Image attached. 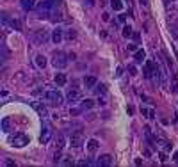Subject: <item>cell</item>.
Wrapping results in <instances>:
<instances>
[{
	"label": "cell",
	"instance_id": "10",
	"mask_svg": "<svg viewBox=\"0 0 178 167\" xmlns=\"http://www.w3.org/2000/svg\"><path fill=\"white\" fill-rule=\"evenodd\" d=\"M66 98H68V101L77 103V101H80L82 94H80V91H77V89H70V91H68V94H66Z\"/></svg>",
	"mask_w": 178,
	"mask_h": 167
},
{
	"label": "cell",
	"instance_id": "2",
	"mask_svg": "<svg viewBox=\"0 0 178 167\" xmlns=\"http://www.w3.org/2000/svg\"><path fill=\"white\" fill-rule=\"evenodd\" d=\"M45 100H46L50 105L59 107V105L62 103V94H61L59 91H55V89H48V91L45 93Z\"/></svg>",
	"mask_w": 178,
	"mask_h": 167
},
{
	"label": "cell",
	"instance_id": "8",
	"mask_svg": "<svg viewBox=\"0 0 178 167\" xmlns=\"http://www.w3.org/2000/svg\"><path fill=\"white\" fill-rule=\"evenodd\" d=\"M70 144H71L73 148H80V146L84 144V135H82V132H75V133H71V137H70Z\"/></svg>",
	"mask_w": 178,
	"mask_h": 167
},
{
	"label": "cell",
	"instance_id": "9",
	"mask_svg": "<svg viewBox=\"0 0 178 167\" xmlns=\"http://www.w3.org/2000/svg\"><path fill=\"white\" fill-rule=\"evenodd\" d=\"M32 109H34L41 117H46V116H48V109H46L41 101H32Z\"/></svg>",
	"mask_w": 178,
	"mask_h": 167
},
{
	"label": "cell",
	"instance_id": "21",
	"mask_svg": "<svg viewBox=\"0 0 178 167\" xmlns=\"http://www.w3.org/2000/svg\"><path fill=\"white\" fill-rule=\"evenodd\" d=\"M111 7H112L114 11H121V9H123V2H121V0H111Z\"/></svg>",
	"mask_w": 178,
	"mask_h": 167
},
{
	"label": "cell",
	"instance_id": "17",
	"mask_svg": "<svg viewBox=\"0 0 178 167\" xmlns=\"http://www.w3.org/2000/svg\"><path fill=\"white\" fill-rule=\"evenodd\" d=\"M21 7L25 11H32L36 7V0H21Z\"/></svg>",
	"mask_w": 178,
	"mask_h": 167
},
{
	"label": "cell",
	"instance_id": "18",
	"mask_svg": "<svg viewBox=\"0 0 178 167\" xmlns=\"http://www.w3.org/2000/svg\"><path fill=\"white\" fill-rule=\"evenodd\" d=\"M144 57H146L144 50H137V52L134 53V59H136V62H143V61H144Z\"/></svg>",
	"mask_w": 178,
	"mask_h": 167
},
{
	"label": "cell",
	"instance_id": "30",
	"mask_svg": "<svg viewBox=\"0 0 178 167\" xmlns=\"http://www.w3.org/2000/svg\"><path fill=\"white\" fill-rule=\"evenodd\" d=\"M61 160H62V155H61V149H59V151L53 155V162H55V164H61Z\"/></svg>",
	"mask_w": 178,
	"mask_h": 167
},
{
	"label": "cell",
	"instance_id": "1",
	"mask_svg": "<svg viewBox=\"0 0 178 167\" xmlns=\"http://www.w3.org/2000/svg\"><path fill=\"white\" fill-rule=\"evenodd\" d=\"M37 9V16L39 18H52V20H59L61 18V12L57 11V5L53 0H45V2H39L36 5Z\"/></svg>",
	"mask_w": 178,
	"mask_h": 167
},
{
	"label": "cell",
	"instance_id": "36",
	"mask_svg": "<svg viewBox=\"0 0 178 167\" xmlns=\"http://www.w3.org/2000/svg\"><path fill=\"white\" fill-rule=\"evenodd\" d=\"M139 2H141L143 5H148V0H139Z\"/></svg>",
	"mask_w": 178,
	"mask_h": 167
},
{
	"label": "cell",
	"instance_id": "39",
	"mask_svg": "<svg viewBox=\"0 0 178 167\" xmlns=\"http://www.w3.org/2000/svg\"><path fill=\"white\" fill-rule=\"evenodd\" d=\"M53 2H61V0H53Z\"/></svg>",
	"mask_w": 178,
	"mask_h": 167
},
{
	"label": "cell",
	"instance_id": "16",
	"mask_svg": "<svg viewBox=\"0 0 178 167\" xmlns=\"http://www.w3.org/2000/svg\"><path fill=\"white\" fill-rule=\"evenodd\" d=\"M84 85H86L87 89H94V85H96V78H94V77H86V78H84Z\"/></svg>",
	"mask_w": 178,
	"mask_h": 167
},
{
	"label": "cell",
	"instance_id": "23",
	"mask_svg": "<svg viewBox=\"0 0 178 167\" xmlns=\"http://www.w3.org/2000/svg\"><path fill=\"white\" fill-rule=\"evenodd\" d=\"M9 25H11L14 30H21V23H20L18 20H11V23H9Z\"/></svg>",
	"mask_w": 178,
	"mask_h": 167
},
{
	"label": "cell",
	"instance_id": "38",
	"mask_svg": "<svg viewBox=\"0 0 178 167\" xmlns=\"http://www.w3.org/2000/svg\"><path fill=\"white\" fill-rule=\"evenodd\" d=\"M87 4H89V5H93V4H94V2H93V0H87Z\"/></svg>",
	"mask_w": 178,
	"mask_h": 167
},
{
	"label": "cell",
	"instance_id": "37",
	"mask_svg": "<svg viewBox=\"0 0 178 167\" xmlns=\"http://www.w3.org/2000/svg\"><path fill=\"white\" fill-rule=\"evenodd\" d=\"M173 158H175V162L178 164V153H175V157H173Z\"/></svg>",
	"mask_w": 178,
	"mask_h": 167
},
{
	"label": "cell",
	"instance_id": "31",
	"mask_svg": "<svg viewBox=\"0 0 178 167\" xmlns=\"http://www.w3.org/2000/svg\"><path fill=\"white\" fill-rule=\"evenodd\" d=\"M61 164L62 166H73V160L70 157H64V160H61Z\"/></svg>",
	"mask_w": 178,
	"mask_h": 167
},
{
	"label": "cell",
	"instance_id": "12",
	"mask_svg": "<svg viewBox=\"0 0 178 167\" xmlns=\"http://www.w3.org/2000/svg\"><path fill=\"white\" fill-rule=\"evenodd\" d=\"M98 148H100V142H98L96 139H89V141H87V151H89V153H96Z\"/></svg>",
	"mask_w": 178,
	"mask_h": 167
},
{
	"label": "cell",
	"instance_id": "6",
	"mask_svg": "<svg viewBox=\"0 0 178 167\" xmlns=\"http://www.w3.org/2000/svg\"><path fill=\"white\" fill-rule=\"evenodd\" d=\"M155 69H157V62H153V61H146V62H144V68H143V75H144V78H152L153 73H155Z\"/></svg>",
	"mask_w": 178,
	"mask_h": 167
},
{
	"label": "cell",
	"instance_id": "24",
	"mask_svg": "<svg viewBox=\"0 0 178 167\" xmlns=\"http://www.w3.org/2000/svg\"><path fill=\"white\" fill-rule=\"evenodd\" d=\"M121 34H123V37H130V36H132V27H128V25L123 27V32H121Z\"/></svg>",
	"mask_w": 178,
	"mask_h": 167
},
{
	"label": "cell",
	"instance_id": "14",
	"mask_svg": "<svg viewBox=\"0 0 178 167\" xmlns=\"http://www.w3.org/2000/svg\"><path fill=\"white\" fill-rule=\"evenodd\" d=\"M96 164H98V166H112V157H111V155H103V157L98 158Z\"/></svg>",
	"mask_w": 178,
	"mask_h": 167
},
{
	"label": "cell",
	"instance_id": "29",
	"mask_svg": "<svg viewBox=\"0 0 178 167\" xmlns=\"http://www.w3.org/2000/svg\"><path fill=\"white\" fill-rule=\"evenodd\" d=\"M75 36H77V34H75V30H66V34H64V37H66V39H75Z\"/></svg>",
	"mask_w": 178,
	"mask_h": 167
},
{
	"label": "cell",
	"instance_id": "7",
	"mask_svg": "<svg viewBox=\"0 0 178 167\" xmlns=\"http://www.w3.org/2000/svg\"><path fill=\"white\" fill-rule=\"evenodd\" d=\"M50 139H52V128H50V125L45 123V125H43V132H41L39 141H41V144H48Z\"/></svg>",
	"mask_w": 178,
	"mask_h": 167
},
{
	"label": "cell",
	"instance_id": "13",
	"mask_svg": "<svg viewBox=\"0 0 178 167\" xmlns=\"http://www.w3.org/2000/svg\"><path fill=\"white\" fill-rule=\"evenodd\" d=\"M53 80H55V84H57L59 87H62V85H64V84L68 82V78H66V75H64V73H55Z\"/></svg>",
	"mask_w": 178,
	"mask_h": 167
},
{
	"label": "cell",
	"instance_id": "35",
	"mask_svg": "<svg viewBox=\"0 0 178 167\" xmlns=\"http://www.w3.org/2000/svg\"><path fill=\"white\" fill-rule=\"evenodd\" d=\"M118 20H119V21H121V23H123V21H125V20H127V16H125V14H119V18H118Z\"/></svg>",
	"mask_w": 178,
	"mask_h": 167
},
{
	"label": "cell",
	"instance_id": "34",
	"mask_svg": "<svg viewBox=\"0 0 178 167\" xmlns=\"http://www.w3.org/2000/svg\"><path fill=\"white\" fill-rule=\"evenodd\" d=\"M168 160V157H166V153H160V162H166Z\"/></svg>",
	"mask_w": 178,
	"mask_h": 167
},
{
	"label": "cell",
	"instance_id": "19",
	"mask_svg": "<svg viewBox=\"0 0 178 167\" xmlns=\"http://www.w3.org/2000/svg\"><path fill=\"white\" fill-rule=\"evenodd\" d=\"M55 146H57V149H62V148L66 146V139H64V135H57V141H55Z\"/></svg>",
	"mask_w": 178,
	"mask_h": 167
},
{
	"label": "cell",
	"instance_id": "5",
	"mask_svg": "<svg viewBox=\"0 0 178 167\" xmlns=\"http://www.w3.org/2000/svg\"><path fill=\"white\" fill-rule=\"evenodd\" d=\"M46 39H48V30H45V28H43V30L39 28V30H36V32L32 34V41H34L36 44H43Z\"/></svg>",
	"mask_w": 178,
	"mask_h": 167
},
{
	"label": "cell",
	"instance_id": "27",
	"mask_svg": "<svg viewBox=\"0 0 178 167\" xmlns=\"http://www.w3.org/2000/svg\"><path fill=\"white\" fill-rule=\"evenodd\" d=\"M160 148H162V149H166V151H169V149H171L173 146H171V144H169L168 141H160Z\"/></svg>",
	"mask_w": 178,
	"mask_h": 167
},
{
	"label": "cell",
	"instance_id": "25",
	"mask_svg": "<svg viewBox=\"0 0 178 167\" xmlns=\"http://www.w3.org/2000/svg\"><path fill=\"white\" fill-rule=\"evenodd\" d=\"M94 93H96V94H103V93H105V85H103V84L94 85Z\"/></svg>",
	"mask_w": 178,
	"mask_h": 167
},
{
	"label": "cell",
	"instance_id": "20",
	"mask_svg": "<svg viewBox=\"0 0 178 167\" xmlns=\"http://www.w3.org/2000/svg\"><path fill=\"white\" fill-rule=\"evenodd\" d=\"M141 112H143L146 117H150V119H153V117H155V110H153V109H146V107H143V109H141Z\"/></svg>",
	"mask_w": 178,
	"mask_h": 167
},
{
	"label": "cell",
	"instance_id": "4",
	"mask_svg": "<svg viewBox=\"0 0 178 167\" xmlns=\"http://www.w3.org/2000/svg\"><path fill=\"white\" fill-rule=\"evenodd\" d=\"M29 144V137L23 133H14V137H11V146L14 148H23Z\"/></svg>",
	"mask_w": 178,
	"mask_h": 167
},
{
	"label": "cell",
	"instance_id": "32",
	"mask_svg": "<svg viewBox=\"0 0 178 167\" xmlns=\"http://www.w3.org/2000/svg\"><path fill=\"white\" fill-rule=\"evenodd\" d=\"M128 71H130V75H137V69H136V66H130V68H128Z\"/></svg>",
	"mask_w": 178,
	"mask_h": 167
},
{
	"label": "cell",
	"instance_id": "3",
	"mask_svg": "<svg viewBox=\"0 0 178 167\" xmlns=\"http://www.w3.org/2000/svg\"><path fill=\"white\" fill-rule=\"evenodd\" d=\"M52 64L57 68V69H62L68 66V55L62 53V52H55L53 53V59H52Z\"/></svg>",
	"mask_w": 178,
	"mask_h": 167
},
{
	"label": "cell",
	"instance_id": "22",
	"mask_svg": "<svg viewBox=\"0 0 178 167\" xmlns=\"http://www.w3.org/2000/svg\"><path fill=\"white\" fill-rule=\"evenodd\" d=\"M94 107V101L93 100H84L82 101V109H93Z\"/></svg>",
	"mask_w": 178,
	"mask_h": 167
},
{
	"label": "cell",
	"instance_id": "11",
	"mask_svg": "<svg viewBox=\"0 0 178 167\" xmlns=\"http://www.w3.org/2000/svg\"><path fill=\"white\" fill-rule=\"evenodd\" d=\"M62 37H64V34H62V28H55V30L52 32V41H53L55 44H59V43L62 41Z\"/></svg>",
	"mask_w": 178,
	"mask_h": 167
},
{
	"label": "cell",
	"instance_id": "28",
	"mask_svg": "<svg viewBox=\"0 0 178 167\" xmlns=\"http://www.w3.org/2000/svg\"><path fill=\"white\" fill-rule=\"evenodd\" d=\"M171 91L173 93H178V78L173 77V84H171Z\"/></svg>",
	"mask_w": 178,
	"mask_h": 167
},
{
	"label": "cell",
	"instance_id": "26",
	"mask_svg": "<svg viewBox=\"0 0 178 167\" xmlns=\"http://www.w3.org/2000/svg\"><path fill=\"white\" fill-rule=\"evenodd\" d=\"M2 130H4V132H9V117H4V119H2Z\"/></svg>",
	"mask_w": 178,
	"mask_h": 167
},
{
	"label": "cell",
	"instance_id": "15",
	"mask_svg": "<svg viewBox=\"0 0 178 167\" xmlns=\"http://www.w3.org/2000/svg\"><path fill=\"white\" fill-rule=\"evenodd\" d=\"M34 62H36V66H37V68H41V69H43V68L46 66V57H45V55H36Z\"/></svg>",
	"mask_w": 178,
	"mask_h": 167
},
{
	"label": "cell",
	"instance_id": "33",
	"mask_svg": "<svg viewBox=\"0 0 178 167\" xmlns=\"http://www.w3.org/2000/svg\"><path fill=\"white\" fill-rule=\"evenodd\" d=\"M128 50H130V52H137V46H136V44H128Z\"/></svg>",
	"mask_w": 178,
	"mask_h": 167
}]
</instances>
